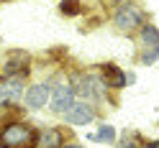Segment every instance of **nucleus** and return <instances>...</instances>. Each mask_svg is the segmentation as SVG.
<instances>
[{
    "label": "nucleus",
    "mask_w": 159,
    "mask_h": 148,
    "mask_svg": "<svg viewBox=\"0 0 159 148\" xmlns=\"http://www.w3.org/2000/svg\"><path fill=\"white\" fill-rule=\"evenodd\" d=\"M36 146V133L28 123H11L0 130V148H31Z\"/></svg>",
    "instance_id": "obj_1"
},
{
    "label": "nucleus",
    "mask_w": 159,
    "mask_h": 148,
    "mask_svg": "<svg viewBox=\"0 0 159 148\" xmlns=\"http://www.w3.org/2000/svg\"><path fill=\"white\" fill-rule=\"evenodd\" d=\"M144 23V13L139 11L134 3H123L121 8L116 11V26L121 28V31H134Z\"/></svg>",
    "instance_id": "obj_2"
},
{
    "label": "nucleus",
    "mask_w": 159,
    "mask_h": 148,
    "mask_svg": "<svg viewBox=\"0 0 159 148\" xmlns=\"http://www.w3.org/2000/svg\"><path fill=\"white\" fill-rule=\"evenodd\" d=\"M72 105H75V87H69L67 82L57 84L54 92H52V110L57 115H64Z\"/></svg>",
    "instance_id": "obj_3"
},
{
    "label": "nucleus",
    "mask_w": 159,
    "mask_h": 148,
    "mask_svg": "<svg viewBox=\"0 0 159 148\" xmlns=\"http://www.w3.org/2000/svg\"><path fill=\"white\" fill-rule=\"evenodd\" d=\"M23 97V74H13L0 84V102L8 105V102H18Z\"/></svg>",
    "instance_id": "obj_4"
},
{
    "label": "nucleus",
    "mask_w": 159,
    "mask_h": 148,
    "mask_svg": "<svg viewBox=\"0 0 159 148\" xmlns=\"http://www.w3.org/2000/svg\"><path fill=\"white\" fill-rule=\"evenodd\" d=\"M77 92L85 97V102L87 100H103L105 84H103V79H98L95 74H85L82 79H80V84H77Z\"/></svg>",
    "instance_id": "obj_5"
},
{
    "label": "nucleus",
    "mask_w": 159,
    "mask_h": 148,
    "mask_svg": "<svg viewBox=\"0 0 159 148\" xmlns=\"http://www.w3.org/2000/svg\"><path fill=\"white\" fill-rule=\"evenodd\" d=\"M64 120L69 125H90L95 120V110H93V105H87V102H75L64 112Z\"/></svg>",
    "instance_id": "obj_6"
},
{
    "label": "nucleus",
    "mask_w": 159,
    "mask_h": 148,
    "mask_svg": "<svg viewBox=\"0 0 159 148\" xmlns=\"http://www.w3.org/2000/svg\"><path fill=\"white\" fill-rule=\"evenodd\" d=\"M141 38H144V44L149 46V51H144V64H152L157 61V56H159V31L154 26H144L141 28Z\"/></svg>",
    "instance_id": "obj_7"
},
{
    "label": "nucleus",
    "mask_w": 159,
    "mask_h": 148,
    "mask_svg": "<svg viewBox=\"0 0 159 148\" xmlns=\"http://www.w3.org/2000/svg\"><path fill=\"white\" fill-rule=\"evenodd\" d=\"M49 95H52V90H49L46 82H39V84H31L26 92V105L31 107V110H39V107H44L49 102Z\"/></svg>",
    "instance_id": "obj_8"
},
{
    "label": "nucleus",
    "mask_w": 159,
    "mask_h": 148,
    "mask_svg": "<svg viewBox=\"0 0 159 148\" xmlns=\"http://www.w3.org/2000/svg\"><path fill=\"white\" fill-rule=\"evenodd\" d=\"M39 148H62V130L59 128H44L36 138Z\"/></svg>",
    "instance_id": "obj_9"
},
{
    "label": "nucleus",
    "mask_w": 159,
    "mask_h": 148,
    "mask_svg": "<svg viewBox=\"0 0 159 148\" xmlns=\"http://www.w3.org/2000/svg\"><path fill=\"white\" fill-rule=\"evenodd\" d=\"M103 84L123 87V84H126V74H123L118 66H113V64H103Z\"/></svg>",
    "instance_id": "obj_10"
},
{
    "label": "nucleus",
    "mask_w": 159,
    "mask_h": 148,
    "mask_svg": "<svg viewBox=\"0 0 159 148\" xmlns=\"http://www.w3.org/2000/svg\"><path fill=\"white\" fill-rule=\"evenodd\" d=\"M90 138H93V141H103V143H113L116 130H113V125H100L98 135H90Z\"/></svg>",
    "instance_id": "obj_11"
},
{
    "label": "nucleus",
    "mask_w": 159,
    "mask_h": 148,
    "mask_svg": "<svg viewBox=\"0 0 159 148\" xmlns=\"http://www.w3.org/2000/svg\"><path fill=\"white\" fill-rule=\"evenodd\" d=\"M62 13H67V15L80 13V0H62Z\"/></svg>",
    "instance_id": "obj_12"
},
{
    "label": "nucleus",
    "mask_w": 159,
    "mask_h": 148,
    "mask_svg": "<svg viewBox=\"0 0 159 148\" xmlns=\"http://www.w3.org/2000/svg\"><path fill=\"white\" fill-rule=\"evenodd\" d=\"M136 143H139V135L136 133H128V141L123 138V143L118 146V148H136Z\"/></svg>",
    "instance_id": "obj_13"
},
{
    "label": "nucleus",
    "mask_w": 159,
    "mask_h": 148,
    "mask_svg": "<svg viewBox=\"0 0 159 148\" xmlns=\"http://www.w3.org/2000/svg\"><path fill=\"white\" fill-rule=\"evenodd\" d=\"M144 148H159V141H152V143H144Z\"/></svg>",
    "instance_id": "obj_14"
},
{
    "label": "nucleus",
    "mask_w": 159,
    "mask_h": 148,
    "mask_svg": "<svg viewBox=\"0 0 159 148\" xmlns=\"http://www.w3.org/2000/svg\"><path fill=\"white\" fill-rule=\"evenodd\" d=\"M62 148H85V146H77V143H69V146H62Z\"/></svg>",
    "instance_id": "obj_15"
}]
</instances>
